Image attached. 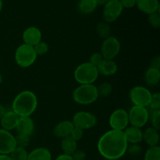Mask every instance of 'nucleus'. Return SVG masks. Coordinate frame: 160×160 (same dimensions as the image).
<instances>
[{
    "label": "nucleus",
    "instance_id": "obj_11",
    "mask_svg": "<svg viewBox=\"0 0 160 160\" xmlns=\"http://www.w3.org/2000/svg\"><path fill=\"white\" fill-rule=\"evenodd\" d=\"M123 6L119 0H109L103 9V19L105 22L112 23L120 17L123 12Z\"/></svg>",
    "mask_w": 160,
    "mask_h": 160
},
{
    "label": "nucleus",
    "instance_id": "obj_40",
    "mask_svg": "<svg viewBox=\"0 0 160 160\" xmlns=\"http://www.w3.org/2000/svg\"><path fill=\"white\" fill-rule=\"evenodd\" d=\"M56 160H73L71 156H69L67 154H61L56 158Z\"/></svg>",
    "mask_w": 160,
    "mask_h": 160
},
{
    "label": "nucleus",
    "instance_id": "obj_5",
    "mask_svg": "<svg viewBox=\"0 0 160 160\" xmlns=\"http://www.w3.org/2000/svg\"><path fill=\"white\" fill-rule=\"evenodd\" d=\"M37 55L32 46L22 44L15 52V61L19 67L27 68L34 63L37 59Z\"/></svg>",
    "mask_w": 160,
    "mask_h": 160
},
{
    "label": "nucleus",
    "instance_id": "obj_17",
    "mask_svg": "<svg viewBox=\"0 0 160 160\" xmlns=\"http://www.w3.org/2000/svg\"><path fill=\"white\" fill-rule=\"evenodd\" d=\"M73 128L74 126H73L72 121L62 120L55 126L54 129H53V134L56 137L62 139L70 135V133L73 131Z\"/></svg>",
    "mask_w": 160,
    "mask_h": 160
},
{
    "label": "nucleus",
    "instance_id": "obj_44",
    "mask_svg": "<svg viewBox=\"0 0 160 160\" xmlns=\"http://www.w3.org/2000/svg\"><path fill=\"white\" fill-rule=\"evenodd\" d=\"M2 8H3V1L2 0H0V12L2 10Z\"/></svg>",
    "mask_w": 160,
    "mask_h": 160
},
{
    "label": "nucleus",
    "instance_id": "obj_33",
    "mask_svg": "<svg viewBox=\"0 0 160 160\" xmlns=\"http://www.w3.org/2000/svg\"><path fill=\"white\" fill-rule=\"evenodd\" d=\"M148 106H150V108L152 109L153 110L160 109V94L159 92L152 94L151 100H150Z\"/></svg>",
    "mask_w": 160,
    "mask_h": 160
},
{
    "label": "nucleus",
    "instance_id": "obj_35",
    "mask_svg": "<svg viewBox=\"0 0 160 160\" xmlns=\"http://www.w3.org/2000/svg\"><path fill=\"white\" fill-rule=\"evenodd\" d=\"M83 136H84V131L80 129V128H75L74 127L73 131H72L71 133H70V137H71L73 140L78 142V141L81 140V139L82 138Z\"/></svg>",
    "mask_w": 160,
    "mask_h": 160
},
{
    "label": "nucleus",
    "instance_id": "obj_27",
    "mask_svg": "<svg viewBox=\"0 0 160 160\" xmlns=\"http://www.w3.org/2000/svg\"><path fill=\"white\" fill-rule=\"evenodd\" d=\"M145 160H160V147H149L145 154Z\"/></svg>",
    "mask_w": 160,
    "mask_h": 160
},
{
    "label": "nucleus",
    "instance_id": "obj_31",
    "mask_svg": "<svg viewBox=\"0 0 160 160\" xmlns=\"http://www.w3.org/2000/svg\"><path fill=\"white\" fill-rule=\"evenodd\" d=\"M148 23H150L152 28H160V14L159 12H154L148 15Z\"/></svg>",
    "mask_w": 160,
    "mask_h": 160
},
{
    "label": "nucleus",
    "instance_id": "obj_4",
    "mask_svg": "<svg viewBox=\"0 0 160 160\" xmlns=\"http://www.w3.org/2000/svg\"><path fill=\"white\" fill-rule=\"evenodd\" d=\"M98 69L89 62L81 63L75 69L74 79L80 84H93L98 78Z\"/></svg>",
    "mask_w": 160,
    "mask_h": 160
},
{
    "label": "nucleus",
    "instance_id": "obj_41",
    "mask_svg": "<svg viewBox=\"0 0 160 160\" xmlns=\"http://www.w3.org/2000/svg\"><path fill=\"white\" fill-rule=\"evenodd\" d=\"M109 0H95L97 6H105Z\"/></svg>",
    "mask_w": 160,
    "mask_h": 160
},
{
    "label": "nucleus",
    "instance_id": "obj_32",
    "mask_svg": "<svg viewBox=\"0 0 160 160\" xmlns=\"http://www.w3.org/2000/svg\"><path fill=\"white\" fill-rule=\"evenodd\" d=\"M151 121L152 128L159 131L160 129V109L153 110L151 115Z\"/></svg>",
    "mask_w": 160,
    "mask_h": 160
},
{
    "label": "nucleus",
    "instance_id": "obj_37",
    "mask_svg": "<svg viewBox=\"0 0 160 160\" xmlns=\"http://www.w3.org/2000/svg\"><path fill=\"white\" fill-rule=\"evenodd\" d=\"M73 160H84L86 158V154L82 150L77 149L73 154L71 155Z\"/></svg>",
    "mask_w": 160,
    "mask_h": 160
},
{
    "label": "nucleus",
    "instance_id": "obj_2",
    "mask_svg": "<svg viewBox=\"0 0 160 160\" xmlns=\"http://www.w3.org/2000/svg\"><path fill=\"white\" fill-rule=\"evenodd\" d=\"M38 106V98L34 92L23 91L14 98L12 104V110L19 117H31Z\"/></svg>",
    "mask_w": 160,
    "mask_h": 160
},
{
    "label": "nucleus",
    "instance_id": "obj_45",
    "mask_svg": "<svg viewBox=\"0 0 160 160\" xmlns=\"http://www.w3.org/2000/svg\"><path fill=\"white\" fill-rule=\"evenodd\" d=\"M2 81H3V78H2V74H0V84H2Z\"/></svg>",
    "mask_w": 160,
    "mask_h": 160
},
{
    "label": "nucleus",
    "instance_id": "obj_20",
    "mask_svg": "<svg viewBox=\"0 0 160 160\" xmlns=\"http://www.w3.org/2000/svg\"><path fill=\"white\" fill-rule=\"evenodd\" d=\"M143 140L149 147L157 146L159 142V131L152 127L147 128L143 132Z\"/></svg>",
    "mask_w": 160,
    "mask_h": 160
},
{
    "label": "nucleus",
    "instance_id": "obj_24",
    "mask_svg": "<svg viewBox=\"0 0 160 160\" xmlns=\"http://www.w3.org/2000/svg\"><path fill=\"white\" fill-rule=\"evenodd\" d=\"M78 142L73 140L71 137L68 136L62 139L61 142V148H62L63 154L71 156L77 149H78Z\"/></svg>",
    "mask_w": 160,
    "mask_h": 160
},
{
    "label": "nucleus",
    "instance_id": "obj_1",
    "mask_svg": "<svg viewBox=\"0 0 160 160\" xmlns=\"http://www.w3.org/2000/svg\"><path fill=\"white\" fill-rule=\"evenodd\" d=\"M128 146L123 131L112 129L101 136L97 145L99 154L108 160H117L123 157Z\"/></svg>",
    "mask_w": 160,
    "mask_h": 160
},
{
    "label": "nucleus",
    "instance_id": "obj_12",
    "mask_svg": "<svg viewBox=\"0 0 160 160\" xmlns=\"http://www.w3.org/2000/svg\"><path fill=\"white\" fill-rule=\"evenodd\" d=\"M17 147L15 137L10 131L0 129V154L9 155Z\"/></svg>",
    "mask_w": 160,
    "mask_h": 160
},
{
    "label": "nucleus",
    "instance_id": "obj_14",
    "mask_svg": "<svg viewBox=\"0 0 160 160\" xmlns=\"http://www.w3.org/2000/svg\"><path fill=\"white\" fill-rule=\"evenodd\" d=\"M16 130L17 131V134L31 137L34 131V121L30 117H19Z\"/></svg>",
    "mask_w": 160,
    "mask_h": 160
},
{
    "label": "nucleus",
    "instance_id": "obj_15",
    "mask_svg": "<svg viewBox=\"0 0 160 160\" xmlns=\"http://www.w3.org/2000/svg\"><path fill=\"white\" fill-rule=\"evenodd\" d=\"M19 117H20L12 110L6 111L4 115L0 120L2 129H4L8 131L16 129V127L18 123Z\"/></svg>",
    "mask_w": 160,
    "mask_h": 160
},
{
    "label": "nucleus",
    "instance_id": "obj_38",
    "mask_svg": "<svg viewBox=\"0 0 160 160\" xmlns=\"http://www.w3.org/2000/svg\"><path fill=\"white\" fill-rule=\"evenodd\" d=\"M123 8L131 9L136 6V0H119Z\"/></svg>",
    "mask_w": 160,
    "mask_h": 160
},
{
    "label": "nucleus",
    "instance_id": "obj_19",
    "mask_svg": "<svg viewBox=\"0 0 160 160\" xmlns=\"http://www.w3.org/2000/svg\"><path fill=\"white\" fill-rule=\"evenodd\" d=\"M99 74L106 77H110L115 74L118 70V66L113 59H103L99 66L97 67Z\"/></svg>",
    "mask_w": 160,
    "mask_h": 160
},
{
    "label": "nucleus",
    "instance_id": "obj_43",
    "mask_svg": "<svg viewBox=\"0 0 160 160\" xmlns=\"http://www.w3.org/2000/svg\"><path fill=\"white\" fill-rule=\"evenodd\" d=\"M0 160H11V159L9 155L0 154Z\"/></svg>",
    "mask_w": 160,
    "mask_h": 160
},
{
    "label": "nucleus",
    "instance_id": "obj_26",
    "mask_svg": "<svg viewBox=\"0 0 160 160\" xmlns=\"http://www.w3.org/2000/svg\"><path fill=\"white\" fill-rule=\"evenodd\" d=\"M9 155L11 160H28V153L23 148L16 147L15 149Z\"/></svg>",
    "mask_w": 160,
    "mask_h": 160
},
{
    "label": "nucleus",
    "instance_id": "obj_16",
    "mask_svg": "<svg viewBox=\"0 0 160 160\" xmlns=\"http://www.w3.org/2000/svg\"><path fill=\"white\" fill-rule=\"evenodd\" d=\"M123 134L128 144L137 145L143 141V131L141 128L131 126L123 131Z\"/></svg>",
    "mask_w": 160,
    "mask_h": 160
},
{
    "label": "nucleus",
    "instance_id": "obj_42",
    "mask_svg": "<svg viewBox=\"0 0 160 160\" xmlns=\"http://www.w3.org/2000/svg\"><path fill=\"white\" fill-rule=\"evenodd\" d=\"M5 112H6V109H5V107L2 105L0 104V120L2 117V116L4 115Z\"/></svg>",
    "mask_w": 160,
    "mask_h": 160
},
{
    "label": "nucleus",
    "instance_id": "obj_3",
    "mask_svg": "<svg viewBox=\"0 0 160 160\" xmlns=\"http://www.w3.org/2000/svg\"><path fill=\"white\" fill-rule=\"evenodd\" d=\"M98 98L97 87L94 84H81L73 92V99L80 105H90Z\"/></svg>",
    "mask_w": 160,
    "mask_h": 160
},
{
    "label": "nucleus",
    "instance_id": "obj_10",
    "mask_svg": "<svg viewBox=\"0 0 160 160\" xmlns=\"http://www.w3.org/2000/svg\"><path fill=\"white\" fill-rule=\"evenodd\" d=\"M109 122L112 130L123 131L129 124L128 112L123 109H116L110 115Z\"/></svg>",
    "mask_w": 160,
    "mask_h": 160
},
{
    "label": "nucleus",
    "instance_id": "obj_21",
    "mask_svg": "<svg viewBox=\"0 0 160 160\" xmlns=\"http://www.w3.org/2000/svg\"><path fill=\"white\" fill-rule=\"evenodd\" d=\"M28 160H52V154L48 148L40 147L28 153Z\"/></svg>",
    "mask_w": 160,
    "mask_h": 160
},
{
    "label": "nucleus",
    "instance_id": "obj_36",
    "mask_svg": "<svg viewBox=\"0 0 160 160\" xmlns=\"http://www.w3.org/2000/svg\"><path fill=\"white\" fill-rule=\"evenodd\" d=\"M142 147L139 145V144L134 145V144H130L129 146H128V149L127 152L130 153V154L133 155V156H137V155L140 154L142 152Z\"/></svg>",
    "mask_w": 160,
    "mask_h": 160
},
{
    "label": "nucleus",
    "instance_id": "obj_25",
    "mask_svg": "<svg viewBox=\"0 0 160 160\" xmlns=\"http://www.w3.org/2000/svg\"><path fill=\"white\" fill-rule=\"evenodd\" d=\"M95 30H96L97 34L103 40L110 36L111 28L109 23L106 22H101V23H98Z\"/></svg>",
    "mask_w": 160,
    "mask_h": 160
},
{
    "label": "nucleus",
    "instance_id": "obj_6",
    "mask_svg": "<svg viewBox=\"0 0 160 160\" xmlns=\"http://www.w3.org/2000/svg\"><path fill=\"white\" fill-rule=\"evenodd\" d=\"M128 118L131 126L141 128L148 123L149 112L146 107L134 106L128 112Z\"/></svg>",
    "mask_w": 160,
    "mask_h": 160
},
{
    "label": "nucleus",
    "instance_id": "obj_28",
    "mask_svg": "<svg viewBox=\"0 0 160 160\" xmlns=\"http://www.w3.org/2000/svg\"><path fill=\"white\" fill-rule=\"evenodd\" d=\"M98 97H108L112 92V87L109 83H102L97 87Z\"/></svg>",
    "mask_w": 160,
    "mask_h": 160
},
{
    "label": "nucleus",
    "instance_id": "obj_7",
    "mask_svg": "<svg viewBox=\"0 0 160 160\" xmlns=\"http://www.w3.org/2000/svg\"><path fill=\"white\" fill-rule=\"evenodd\" d=\"M152 93L147 88L135 86L130 92V98L134 106L148 107L151 100Z\"/></svg>",
    "mask_w": 160,
    "mask_h": 160
},
{
    "label": "nucleus",
    "instance_id": "obj_34",
    "mask_svg": "<svg viewBox=\"0 0 160 160\" xmlns=\"http://www.w3.org/2000/svg\"><path fill=\"white\" fill-rule=\"evenodd\" d=\"M103 57L102 56V54L100 52H95L90 56V59H89V62H90L92 65H93L94 67H98V66L101 64V62H102Z\"/></svg>",
    "mask_w": 160,
    "mask_h": 160
},
{
    "label": "nucleus",
    "instance_id": "obj_30",
    "mask_svg": "<svg viewBox=\"0 0 160 160\" xmlns=\"http://www.w3.org/2000/svg\"><path fill=\"white\" fill-rule=\"evenodd\" d=\"M30 138L29 136L23 135V134H17V135L15 137L16 145L17 147H20V148H25L30 143Z\"/></svg>",
    "mask_w": 160,
    "mask_h": 160
},
{
    "label": "nucleus",
    "instance_id": "obj_29",
    "mask_svg": "<svg viewBox=\"0 0 160 160\" xmlns=\"http://www.w3.org/2000/svg\"><path fill=\"white\" fill-rule=\"evenodd\" d=\"M33 48H34V52H35L37 56H43V55L46 54L48 52V49H49L48 44L45 42H43V41H41L37 45H34Z\"/></svg>",
    "mask_w": 160,
    "mask_h": 160
},
{
    "label": "nucleus",
    "instance_id": "obj_9",
    "mask_svg": "<svg viewBox=\"0 0 160 160\" xmlns=\"http://www.w3.org/2000/svg\"><path fill=\"white\" fill-rule=\"evenodd\" d=\"M120 51V42L117 38L109 36L104 39L101 45L100 53L105 59H113Z\"/></svg>",
    "mask_w": 160,
    "mask_h": 160
},
{
    "label": "nucleus",
    "instance_id": "obj_13",
    "mask_svg": "<svg viewBox=\"0 0 160 160\" xmlns=\"http://www.w3.org/2000/svg\"><path fill=\"white\" fill-rule=\"evenodd\" d=\"M23 44L34 47L42 41V31L36 27H29L23 32Z\"/></svg>",
    "mask_w": 160,
    "mask_h": 160
},
{
    "label": "nucleus",
    "instance_id": "obj_8",
    "mask_svg": "<svg viewBox=\"0 0 160 160\" xmlns=\"http://www.w3.org/2000/svg\"><path fill=\"white\" fill-rule=\"evenodd\" d=\"M72 123L75 128H78L84 131L96 126L97 118L92 112L80 111L74 114Z\"/></svg>",
    "mask_w": 160,
    "mask_h": 160
},
{
    "label": "nucleus",
    "instance_id": "obj_39",
    "mask_svg": "<svg viewBox=\"0 0 160 160\" xmlns=\"http://www.w3.org/2000/svg\"><path fill=\"white\" fill-rule=\"evenodd\" d=\"M149 67L159 70L160 68V56H156L152 58L151 62H150Z\"/></svg>",
    "mask_w": 160,
    "mask_h": 160
},
{
    "label": "nucleus",
    "instance_id": "obj_18",
    "mask_svg": "<svg viewBox=\"0 0 160 160\" xmlns=\"http://www.w3.org/2000/svg\"><path fill=\"white\" fill-rule=\"evenodd\" d=\"M136 6L139 10L148 15L159 12V0H136Z\"/></svg>",
    "mask_w": 160,
    "mask_h": 160
},
{
    "label": "nucleus",
    "instance_id": "obj_23",
    "mask_svg": "<svg viewBox=\"0 0 160 160\" xmlns=\"http://www.w3.org/2000/svg\"><path fill=\"white\" fill-rule=\"evenodd\" d=\"M160 81V70L157 69L149 68L145 73V81L148 86H156Z\"/></svg>",
    "mask_w": 160,
    "mask_h": 160
},
{
    "label": "nucleus",
    "instance_id": "obj_22",
    "mask_svg": "<svg viewBox=\"0 0 160 160\" xmlns=\"http://www.w3.org/2000/svg\"><path fill=\"white\" fill-rule=\"evenodd\" d=\"M97 6L95 0H79L78 3V11L84 15L93 12Z\"/></svg>",
    "mask_w": 160,
    "mask_h": 160
}]
</instances>
